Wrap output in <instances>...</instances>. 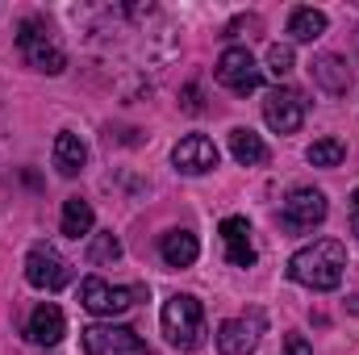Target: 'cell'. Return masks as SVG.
Returning a JSON list of instances; mask_svg holds the SVG:
<instances>
[{
    "label": "cell",
    "mask_w": 359,
    "mask_h": 355,
    "mask_svg": "<svg viewBox=\"0 0 359 355\" xmlns=\"http://www.w3.org/2000/svg\"><path fill=\"white\" fill-rule=\"evenodd\" d=\"M347 309H351V314H359V297H351V301H347Z\"/></svg>",
    "instance_id": "83f0119b"
},
{
    "label": "cell",
    "mask_w": 359,
    "mask_h": 355,
    "mask_svg": "<svg viewBox=\"0 0 359 355\" xmlns=\"http://www.w3.org/2000/svg\"><path fill=\"white\" fill-rule=\"evenodd\" d=\"M84 355H147V343L130 326L100 322V326L84 330Z\"/></svg>",
    "instance_id": "8992f818"
},
{
    "label": "cell",
    "mask_w": 359,
    "mask_h": 355,
    "mask_svg": "<svg viewBox=\"0 0 359 355\" xmlns=\"http://www.w3.org/2000/svg\"><path fill=\"white\" fill-rule=\"evenodd\" d=\"M92 222H96V213H92V205L84 196H67V201H63V234H67V239L92 234Z\"/></svg>",
    "instance_id": "d6986e66"
},
{
    "label": "cell",
    "mask_w": 359,
    "mask_h": 355,
    "mask_svg": "<svg viewBox=\"0 0 359 355\" xmlns=\"http://www.w3.org/2000/svg\"><path fill=\"white\" fill-rule=\"evenodd\" d=\"M163 335L180 351H196L205 343V309L192 293H176L163 301Z\"/></svg>",
    "instance_id": "7a4b0ae2"
},
{
    "label": "cell",
    "mask_w": 359,
    "mask_h": 355,
    "mask_svg": "<svg viewBox=\"0 0 359 355\" xmlns=\"http://www.w3.org/2000/svg\"><path fill=\"white\" fill-rule=\"evenodd\" d=\"M309 76H313V84H318V88L330 92V96H343V92L351 88V67H347V59H343V55H313Z\"/></svg>",
    "instance_id": "4fadbf2b"
},
{
    "label": "cell",
    "mask_w": 359,
    "mask_h": 355,
    "mask_svg": "<svg viewBox=\"0 0 359 355\" xmlns=\"http://www.w3.org/2000/svg\"><path fill=\"white\" fill-rule=\"evenodd\" d=\"M217 147H213V138H205V134H188V138H180L176 151H172V163H176L184 176H205V172H213L217 168Z\"/></svg>",
    "instance_id": "30bf717a"
},
{
    "label": "cell",
    "mask_w": 359,
    "mask_h": 355,
    "mask_svg": "<svg viewBox=\"0 0 359 355\" xmlns=\"http://www.w3.org/2000/svg\"><path fill=\"white\" fill-rule=\"evenodd\" d=\"M222 243H226V260H230L234 267L255 264V243H251L247 217H226V222H222Z\"/></svg>",
    "instance_id": "5bb4252c"
},
{
    "label": "cell",
    "mask_w": 359,
    "mask_h": 355,
    "mask_svg": "<svg viewBox=\"0 0 359 355\" xmlns=\"http://www.w3.org/2000/svg\"><path fill=\"white\" fill-rule=\"evenodd\" d=\"M351 234L359 239V213H351Z\"/></svg>",
    "instance_id": "4316f807"
},
{
    "label": "cell",
    "mask_w": 359,
    "mask_h": 355,
    "mask_svg": "<svg viewBox=\"0 0 359 355\" xmlns=\"http://www.w3.org/2000/svg\"><path fill=\"white\" fill-rule=\"evenodd\" d=\"M351 213H359V188L351 192Z\"/></svg>",
    "instance_id": "484cf974"
},
{
    "label": "cell",
    "mask_w": 359,
    "mask_h": 355,
    "mask_svg": "<svg viewBox=\"0 0 359 355\" xmlns=\"http://www.w3.org/2000/svg\"><path fill=\"white\" fill-rule=\"evenodd\" d=\"M180 100H184V113H201V92H196V84H188V88L180 92Z\"/></svg>",
    "instance_id": "d4e9b609"
},
{
    "label": "cell",
    "mask_w": 359,
    "mask_h": 355,
    "mask_svg": "<svg viewBox=\"0 0 359 355\" xmlns=\"http://www.w3.org/2000/svg\"><path fill=\"white\" fill-rule=\"evenodd\" d=\"M17 46H21V55H25V63H29L34 72H42V76H63V67H67V55H63L55 42H50V25H46L42 17H29V21H21Z\"/></svg>",
    "instance_id": "3957f363"
},
{
    "label": "cell",
    "mask_w": 359,
    "mask_h": 355,
    "mask_svg": "<svg viewBox=\"0 0 359 355\" xmlns=\"http://www.w3.org/2000/svg\"><path fill=\"white\" fill-rule=\"evenodd\" d=\"M63 330H67L63 309H59V305H50V301H42V305L29 314V322H25V339H29V343H38V347H55V343L63 339Z\"/></svg>",
    "instance_id": "7c38bea8"
},
{
    "label": "cell",
    "mask_w": 359,
    "mask_h": 355,
    "mask_svg": "<svg viewBox=\"0 0 359 355\" xmlns=\"http://www.w3.org/2000/svg\"><path fill=\"white\" fill-rule=\"evenodd\" d=\"M230 155H234V163L255 168V163L268 159V147H264V138H259L251 126H234V130H230Z\"/></svg>",
    "instance_id": "2e32d148"
},
{
    "label": "cell",
    "mask_w": 359,
    "mask_h": 355,
    "mask_svg": "<svg viewBox=\"0 0 359 355\" xmlns=\"http://www.w3.org/2000/svg\"><path fill=\"white\" fill-rule=\"evenodd\" d=\"M88 260L92 264H117V260H121V243H117L113 234H92Z\"/></svg>",
    "instance_id": "44dd1931"
},
{
    "label": "cell",
    "mask_w": 359,
    "mask_h": 355,
    "mask_svg": "<svg viewBox=\"0 0 359 355\" xmlns=\"http://www.w3.org/2000/svg\"><path fill=\"white\" fill-rule=\"evenodd\" d=\"M243 29H247V34H259V29H264V21L251 13V17H238V21H230V29H226V34H243Z\"/></svg>",
    "instance_id": "603a6c76"
},
{
    "label": "cell",
    "mask_w": 359,
    "mask_h": 355,
    "mask_svg": "<svg viewBox=\"0 0 359 355\" xmlns=\"http://www.w3.org/2000/svg\"><path fill=\"white\" fill-rule=\"evenodd\" d=\"M138 297H147L142 284H134V288H113V284H104L100 276L80 280V305H84L88 314H96V318H117V314H126Z\"/></svg>",
    "instance_id": "277c9868"
},
{
    "label": "cell",
    "mask_w": 359,
    "mask_h": 355,
    "mask_svg": "<svg viewBox=\"0 0 359 355\" xmlns=\"http://www.w3.org/2000/svg\"><path fill=\"white\" fill-rule=\"evenodd\" d=\"M326 34V13L322 8H292L288 17V38L292 42H318Z\"/></svg>",
    "instance_id": "ac0fdd59"
},
{
    "label": "cell",
    "mask_w": 359,
    "mask_h": 355,
    "mask_svg": "<svg viewBox=\"0 0 359 355\" xmlns=\"http://www.w3.org/2000/svg\"><path fill=\"white\" fill-rule=\"evenodd\" d=\"M259 330H264V318L251 314V318H226L217 326V351L222 355H251L259 343Z\"/></svg>",
    "instance_id": "8fae6325"
},
{
    "label": "cell",
    "mask_w": 359,
    "mask_h": 355,
    "mask_svg": "<svg viewBox=\"0 0 359 355\" xmlns=\"http://www.w3.org/2000/svg\"><path fill=\"white\" fill-rule=\"evenodd\" d=\"M25 280L34 288H46V293H59L67 280H72V264L50 247V243H34L29 255H25Z\"/></svg>",
    "instance_id": "5b68a950"
},
{
    "label": "cell",
    "mask_w": 359,
    "mask_h": 355,
    "mask_svg": "<svg viewBox=\"0 0 359 355\" xmlns=\"http://www.w3.org/2000/svg\"><path fill=\"white\" fill-rule=\"evenodd\" d=\"M284 351L288 355H313V347H309L305 335H288V339H284Z\"/></svg>",
    "instance_id": "cb8c5ba5"
},
{
    "label": "cell",
    "mask_w": 359,
    "mask_h": 355,
    "mask_svg": "<svg viewBox=\"0 0 359 355\" xmlns=\"http://www.w3.org/2000/svg\"><path fill=\"white\" fill-rule=\"evenodd\" d=\"M326 196L318 192V188H292L288 196H284V209H280V217H284V226L292 230V234H301V230H313V226H322L326 222Z\"/></svg>",
    "instance_id": "52a82bcc"
},
{
    "label": "cell",
    "mask_w": 359,
    "mask_h": 355,
    "mask_svg": "<svg viewBox=\"0 0 359 355\" xmlns=\"http://www.w3.org/2000/svg\"><path fill=\"white\" fill-rule=\"evenodd\" d=\"M259 67H255V59H251V51L247 46H226L222 51V59H217V84H226L230 92H238V96H247V92L259 88Z\"/></svg>",
    "instance_id": "9c48e42d"
},
{
    "label": "cell",
    "mask_w": 359,
    "mask_h": 355,
    "mask_svg": "<svg viewBox=\"0 0 359 355\" xmlns=\"http://www.w3.org/2000/svg\"><path fill=\"white\" fill-rule=\"evenodd\" d=\"M159 255H163L168 267H192L196 255H201V243H196L192 230H168V234L159 239Z\"/></svg>",
    "instance_id": "9a60e30c"
},
{
    "label": "cell",
    "mask_w": 359,
    "mask_h": 355,
    "mask_svg": "<svg viewBox=\"0 0 359 355\" xmlns=\"http://www.w3.org/2000/svg\"><path fill=\"white\" fill-rule=\"evenodd\" d=\"M305 159H309L313 168H339V163L347 159V147H343L339 138H318V142L305 151Z\"/></svg>",
    "instance_id": "ffe728a7"
},
{
    "label": "cell",
    "mask_w": 359,
    "mask_h": 355,
    "mask_svg": "<svg viewBox=\"0 0 359 355\" xmlns=\"http://www.w3.org/2000/svg\"><path fill=\"white\" fill-rule=\"evenodd\" d=\"M343 267H347V251L339 239H318L309 247H301L292 260H288V276L313 293H330L343 284Z\"/></svg>",
    "instance_id": "6da1fadb"
},
{
    "label": "cell",
    "mask_w": 359,
    "mask_h": 355,
    "mask_svg": "<svg viewBox=\"0 0 359 355\" xmlns=\"http://www.w3.org/2000/svg\"><path fill=\"white\" fill-rule=\"evenodd\" d=\"M305 109H309V100L297 88H271L264 100V121L276 134H297L305 126Z\"/></svg>",
    "instance_id": "ba28073f"
},
{
    "label": "cell",
    "mask_w": 359,
    "mask_h": 355,
    "mask_svg": "<svg viewBox=\"0 0 359 355\" xmlns=\"http://www.w3.org/2000/svg\"><path fill=\"white\" fill-rule=\"evenodd\" d=\"M84 163H88V147L80 142V134L63 130V134L55 138V168H59L63 176H80Z\"/></svg>",
    "instance_id": "e0dca14e"
},
{
    "label": "cell",
    "mask_w": 359,
    "mask_h": 355,
    "mask_svg": "<svg viewBox=\"0 0 359 355\" xmlns=\"http://www.w3.org/2000/svg\"><path fill=\"white\" fill-rule=\"evenodd\" d=\"M268 72L276 76V80H284V76L292 72V46L271 42V46H268Z\"/></svg>",
    "instance_id": "7402d4cb"
}]
</instances>
